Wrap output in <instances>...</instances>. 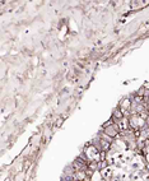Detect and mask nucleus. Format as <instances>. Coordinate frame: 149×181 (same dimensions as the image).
I'll use <instances>...</instances> for the list:
<instances>
[{"mask_svg":"<svg viewBox=\"0 0 149 181\" xmlns=\"http://www.w3.org/2000/svg\"><path fill=\"white\" fill-rule=\"evenodd\" d=\"M111 117L113 119V121L116 122V124H119V122L121 121V120L125 117V114H124V111L123 110H120V108H115L113 110V112H112V115H111Z\"/></svg>","mask_w":149,"mask_h":181,"instance_id":"1","label":"nucleus"},{"mask_svg":"<svg viewBox=\"0 0 149 181\" xmlns=\"http://www.w3.org/2000/svg\"><path fill=\"white\" fill-rule=\"evenodd\" d=\"M61 124H63V120H61V119H60V120H59V121H58V124H56V125H58V126H60V125H61Z\"/></svg>","mask_w":149,"mask_h":181,"instance_id":"2","label":"nucleus"}]
</instances>
